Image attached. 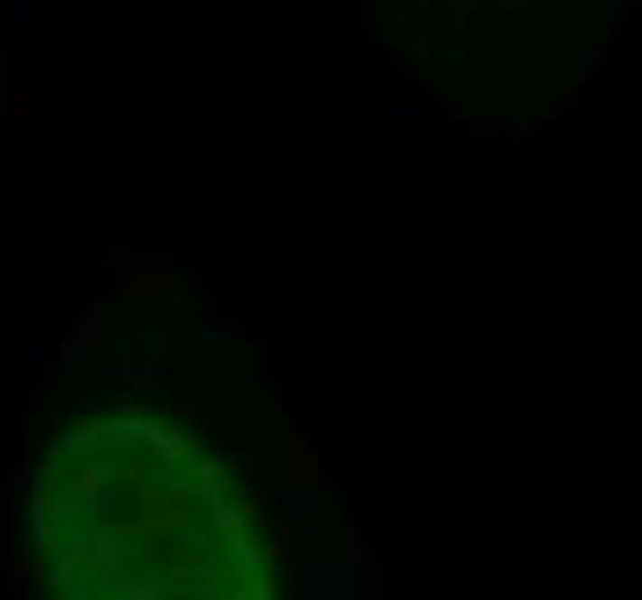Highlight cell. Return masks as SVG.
<instances>
[{
	"label": "cell",
	"instance_id": "6da1fadb",
	"mask_svg": "<svg viewBox=\"0 0 642 600\" xmlns=\"http://www.w3.org/2000/svg\"><path fill=\"white\" fill-rule=\"evenodd\" d=\"M0 180L10 189L19 185V115L10 120V130L0 134Z\"/></svg>",
	"mask_w": 642,
	"mask_h": 600
},
{
	"label": "cell",
	"instance_id": "7a4b0ae2",
	"mask_svg": "<svg viewBox=\"0 0 642 600\" xmlns=\"http://www.w3.org/2000/svg\"><path fill=\"white\" fill-rule=\"evenodd\" d=\"M606 60V47H587V42H578L573 51H569V93L582 84V78H591V69Z\"/></svg>",
	"mask_w": 642,
	"mask_h": 600
},
{
	"label": "cell",
	"instance_id": "3957f363",
	"mask_svg": "<svg viewBox=\"0 0 642 600\" xmlns=\"http://www.w3.org/2000/svg\"><path fill=\"white\" fill-rule=\"evenodd\" d=\"M536 134H541V120H532V115H513L508 120V139L513 143H532Z\"/></svg>",
	"mask_w": 642,
	"mask_h": 600
},
{
	"label": "cell",
	"instance_id": "277c9868",
	"mask_svg": "<svg viewBox=\"0 0 642 600\" xmlns=\"http://www.w3.org/2000/svg\"><path fill=\"white\" fill-rule=\"evenodd\" d=\"M467 134H471L476 143H486L490 134H495V139H504V134H508V120H471Z\"/></svg>",
	"mask_w": 642,
	"mask_h": 600
},
{
	"label": "cell",
	"instance_id": "5b68a950",
	"mask_svg": "<svg viewBox=\"0 0 642 600\" xmlns=\"http://www.w3.org/2000/svg\"><path fill=\"white\" fill-rule=\"evenodd\" d=\"M637 5H642V0H610V23H615V28H624V19H628Z\"/></svg>",
	"mask_w": 642,
	"mask_h": 600
},
{
	"label": "cell",
	"instance_id": "8992f818",
	"mask_svg": "<svg viewBox=\"0 0 642 600\" xmlns=\"http://www.w3.org/2000/svg\"><path fill=\"white\" fill-rule=\"evenodd\" d=\"M397 115H425V111L416 106V97H412L407 88H397Z\"/></svg>",
	"mask_w": 642,
	"mask_h": 600
},
{
	"label": "cell",
	"instance_id": "52a82bcc",
	"mask_svg": "<svg viewBox=\"0 0 642 600\" xmlns=\"http://www.w3.org/2000/svg\"><path fill=\"white\" fill-rule=\"evenodd\" d=\"M486 5H495V10H527V5H536V0H486Z\"/></svg>",
	"mask_w": 642,
	"mask_h": 600
}]
</instances>
